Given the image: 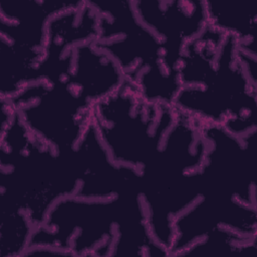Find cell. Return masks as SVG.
Masks as SVG:
<instances>
[{"mask_svg": "<svg viewBox=\"0 0 257 257\" xmlns=\"http://www.w3.org/2000/svg\"><path fill=\"white\" fill-rule=\"evenodd\" d=\"M34 230L28 216L16 209H2L1 255L24 254Z\"/></svg>", "mask_w": 257, "mask_h": 257, "instance_id": "6da1fadb", "label": "cell"}]
</instances>
